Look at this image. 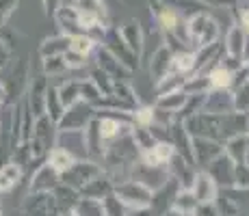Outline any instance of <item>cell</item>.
I'll return each mask as SVG.
<instances>
[{
	"instance_id": "cell-1",
	"label": "cell",
	"mask_w": 249,
	"mask_h": 216,
	"mask_svg": "<svg viewBox=\"0 0 249 216\" xmlns=\"http://www.w3.org/2000/svg\"><path fill=\"white\" fill-rule=\"evenodd\" d=\"M186 35H189V39L193 41L195 46L206 48L217 41L219 26L210 16L199 11V13H193V16L186 17Z\"/></svg>"
},
{
	"instance_id": "cell-2",
	"label": "cell",
	"mask_w": 249,
	"mask_h": 216,
	"mask_svg": "<svg viewBox=\"0 0 249 216\" xmlns=\"http://www.w3.org/2000/svg\"><path fill=\"white\" fill-rule=\"evenodd\" d=\"M115 197H117L122 203L130 205V208L143 210L154 201V193L152 188H147L145 184H141L139 180H130V182H122L115 188Z\"/></svg>"
},
{
	"instance_id": "cell-3",
	"label": "cell",
	"mask_w": 249,
	"mask_h": 216,
	"mask_svg": "<svg viewBox=\"0 0 249 216\" xmlns=\"http://www.w3.org/2000/svg\"><path fill=\"white\" fill-rule=\"evenodd\" d=\"M93 119V110L89 108V102L80 100V102L71 104L68 113H63L59 126V132H80V130L87 128V123Z\"/></svg>"
},
{
	"instance_id": "cell-4",
	"label": "cell",
	"mask_w": 249,
	"mask_h": 216,
	"mask_svg": "<svg viewBox=\"0 0 249 216\" xmlns=\"http://www.w3.org/2000/svg\"><path fill=\"white\" fill-rule=\"evenodd\" d=\"M100 173H102V169H100L95 162H74L63 175H65V184L68 186H71V188H76V190L78 188L83 190Z\"/></svg>"
},
{
	"instance_id": "cell-5",
	"label": "cell",
	"mask_w": 249,
	"mask_h": 216,
	"mask_svg": "<svg viewBox=\"0 0 249 216\" xmlns=\"http://www.w3.org/2000/svg\"><path fill=\"white\" fill-rule=\"evenodd\" d=\"M104 41H107V50L111 52V54L124 67H126V69H135V67H137V61H135L137 54L130 50V48H128V43L124 41L122 33L115 31V28H111V31L104 35Z\"/></svg>"
},
{
	"instance_id": "cell-6",
	"label": "cell",
	"mask_w": 249,
	"mask_h": 216,
	"mask_svg": "<svg viewBox=\"0 0 249 216\" xmlns=\"http://www.w3.org/2000/svg\"><path fill=\"white\" fill-rule=\"evenodd\" d=\"M52 119L50 117H44L41 115L37 119V126L33 130V158L41 156L44 151H50V145H52Z\"/></svg>"
},
{
	"instance_id": "cell-7",
	"label": "cell",
	"mask_w": 249,
	"mask_h": 216,
	"mask_svg": "<svg viewBox=\"0 0 249 216\" xmlns=\"http://www.w3.org/2000/svg\"><path fill=\"white\" fill-rule=\"evenodd\" d=\"M24 208L31 216H59L56 197H52L50 193H35V197H31Z\"/></svg>"
},
{
	"instance_id": "cell-8",
	"label": "cell",
	"mask_w": 249,
	"mask_h": 216,
	"mask_svg": "<svg viewBox=\"0 0 249 216\" xmlns=\"http://www.w3.org/2000/svg\"><path fill=\"white\" fill-rule=\"evenodd\" d=\"M234 110V95L223 93V89H217L214 93H208V100L204 95L202 113H213V115H226Z\"/></svg>"
},
{
	"instance_id": "cell-9",
	"label": "cell",
	"mask_w": 249,
	"mask_h": 216,
	"mask_svg": "<svg viewBox=\"0 0 249 216\" xmlns=\"http://www.w3.org/2000/svg\"><path fill=\"white\" fill-rule=\"evenodd\" d=\"M193 158L197 165H210L213 160H217L219 156L223 153V147L213 143L210 138H204V136H197L193 141Z\"/></svg>"
},
{
	"instance_id": "cell-10",
	"label": "cell",
	"mask_w": 249,
	"mask_h": 216,
	"mask_svg": "<svg viewBox=\"0 0 249 216\" xmlns=\"http://www.w3.org/2000/svg\"><path fill=\"white\" fill-rule=\"evenodd\" d=\"M191 193L199 203H210V201L217 199V184L208 173H197L193 184H191Z\"/></svg>"
},
{
	"instance_id": "cell-11",
	"label": "cell",
	"mask_w": 249,
	"mask_h": 216,
	"mask_svg": "<svg viewBox=\"0 0 249 216\" xmlns=\"http://www.w3.org/2000/svg\"><path fill=\"white\" fill-rule=\"evenodd\" d=\"M174 153H176L174 143H156V145L152 147V150L141 151L139 156H141L143 165H150V166H165L167 162H171Z\"/></svg>"
},
{
	"instance_id": "cell-12",
	"label": "cell",
	"mask_w": 249,
	"mask_h": 216,
	"mask_svg": "<svg viewBox=\"0 0 249 216\" xmlns=\"http://www.w3.org/2000/svg\"><path fill=\"white\" fill-rule=\"evenodd\" d=\"M130 123L126 121H119L115 117H102L98 119V132H100V138L104 141H113V138H119V136H128L130 134Z\"/></svg>"
},
{
	"instance_id": "cell-13",
	"label": "cell",
	"mask_w": 249,
	"mask_h": 216,
	"mask_svg": "<svg viewBox=\"0 0 249 216\" xmlns=\"http://www.w3.org/2000/svg\"><path fill=\"white\" fill-rule=\"evenodd\" d=\"M56 182H59V173L52 169L50 165H44L39 171L35 173L31 184V193H50L52 188H56Z\"/></svg>"
},
{
	"instance_id": "cell-14",
	"label": "cell",
	"mask_w": 249,
	"mask_h": 216,
	"mask_svg": "<svg viewBox=\"0 0 249 216\" xmlns=\"http://www.w3.org/2000/svg\"><path fill=\"white\" fill-rule=\"evenodd\" d=\"M22 180V166L16 160L0 166V193H9Z\"/></svg>"
},
{
	"instance_id": "cell-15",
	"label": "cell",
	"mask_w": 249,
	"mask_h": 216,
	"mask_svg": "<svg viewBox=\"0 0 249 216\" xmlns=\"http://www.w3.org/2000/svg\"><path fill=\"white\" fill-rule=\"evenodd\" d=\"M76 162V158H74V153L68 151V150H61V147H54V150H50L48 151V165L52 166L56 173H65L70 169L71 165Z\"/></svg>"
},
{
	"instance_id": "cell-16",
	"label": "cell",
	"mask_w": 249,
	"mask_h": 216,
	"mask_svg": "<svg viewBox=\"0 0 249 216\" xmlns=\"http://www.w3.org/2000/svg\"><path fill=\"white\" fill-rule=\"evenodd\" d=\"M71 214L74 216H107V210H104V201L87 197V199L76 201Z\"/></svg>"
},
{
	"instance_id": "cell-17",
	"label": "cell",
	"mask_w": 249,
	"mask_h": 216,
	"mask_svg": "<svg viewBox=\"0 0 249 216\" xmlns=\"http://www.w3.org/2000/svg\"><path fill=\"white\" fill-rule=\"evenodd\" d=\"M169 65H171L169 48H167V46H160L159 50L154 52V56H152V76L156 78V83H159L160 78H165V76L169 74Z\"/></svg>"
},
{
	"instance_id": "cell-18",
	"label": "cell",
	"mask_w": 249,
	"mask_h": 216,
	"mask_svg": "<svg viewBox=\"0 0 249 216\" xmlns=\"http://www.w3.org/2000/svg\"><path fill=\"white\" fill-rule=\"evenodd\" d=\"M243 46H245V33H243V26H232L228 33L226 39V52L232 59H243Z\"/></svg>"
},
{
	"instance_id": "cell-19",
	"label": "cell",
	"mask_w": 249,
	"mask_h": 216,
	"mask_svg": "<svg viewBox=\"0 0 249 216\" xmlns=\"http://www.w3.org/2000/svg\"><path fill=\"white\" fill-rule=\"evenodd\" d=\"M122 37H124V41L128 43V48H130L137 56L141 54V50H143V35H141V28H139L137 20L126 22V26L122 28Z\"/></svg>"
},
{
	"instance_id": "cell-20",
	"label": "cell",
	"mask_w": 249,
	"mask_h": 216,
	"mask_svg": "<svg viewBox=\"0 0 249 216\" xmlns=\"http://www.w3.org/2000/svg\"><path fill=\"white\" fill-rule=\"evenodd\" d=\"M197 59H195L193 52H178V54L171 56V65H169V74H189L195 69Z\"/></svg>"
},
{
	"instance_id": "cell-21",
	"label": "cell",
	"mask_w": 249,
	"mask_h": 216,
	"mask_svg": "<svg viewBox=\"0 0 249 216\" xmlns=\"http://www.w3.org/2000/svg\"><path fill=\"white\" fill-rule=\"evenodd\" d=\"M199 205V201L193 197V193H189V190H182V193L174 199V203H171V210H174L178 216H191L195 212V208Z\"/></svg>"
},
{
	"instance_id": "cell-22",
	"label": "cell",
	"mask_w": 249,
	"mask_h": 216,
	"mask_svg": "<svg viewBox=\"0 0 249 216\" xmlns=\"http://www.w3.org/2000/svg\"><path fill=\"white\" fill-rule=\"evenodd\" d=\"M70 48V35H61V37H54V39H46L41 43L39 52L44 59L48 56H59V54H65Z\"/></svg>"
},
{
	"instance_id": "cell-23",
	"label": "cell",
	"mask_w": 249,
	"mask_h": 216,
	"mask_svg": "<svg viewBox=\"0 0 249 216\" xmlns=\"http://www.w3.org/2000/svg\"><path fill=\"white\" fill-rule=\"evenodd\" d=\"M208 83H210V86H214V89H228V86H232V83H234V71L223 65L214 67L208 74Z\"/></svg>"
},
{
	"instance_id": "cell-24",
	"label": "cell",
	"mask_w": 249,
	"mask_h": 216,
	"mask_svg": "<svg viewBox=\"0 0 249 216\" xmlns=\"http://www.w3.org/2000/svg\"><path fill=\"white\" fill-rule=\"evenodd\" d=\"M95 48V41L91 39L89 35H85V33H78V35H70V52H74V54H80V56H87L91 50Z\"/></svg>"
},
{
	"instance_id": "cell-25",
	"label": "cell",
	"mask_w": 249,
	"mask_h": 216,
	"mask_svg": "<svg viewBox=\"0 0 249 216\" xmlns=\"http://www.w3.org/2000/svg\"><path fill=\"white\" fill-rule=\"evenodd\" d=\"M46 106L48 110H50V115L48 117L52 119V123H59L61 121V117H63V113H65V106L61 104V100H59V91H54V89H46Z\"/></svg>"
},
{
	"instance_id": "cell-26",
	"label": "cell",
	"mask_w": 249,
	"mask_h": 216,
	"mask_svg": "<svg viewBox=\"0 0 249 216\" xmlns=\"http://www.w3.org/2000/svg\"><path fill=\"white\" fill-rule=\"evenodd\" d=\"M186 100H189V95H184L182 91H174V93L160 95V100H159V108L169 110V113H176V110H182V106L186 104Z\"/></svg>"
},
{
	"instance_id": "cell-27",
	"label": "cell",
	"mask_w": 249,
	"mask_h": 216,
	"mask_svg": "<svg viewBox=\"0 0 249 216\" xmlns=\"http://www.w3.org/2000/svg\"><path fill=\"white\" fill-rule=\"evenodd\" d=\"M44 69H46V74H50V76H59V74H63V71H68V65H65V61H63V54L48 56V59L44 61Z\"/></svg>"
},
{
	"instance_id": "cell-28",
	"label": "cell",
	"mask_w": 249,
	"mask_h": 216,
	"mask_svg": "<svg viewBox=\"0 0 249 216\" xmlns=\"http://www.w3.org/2000/svg\"><path fill=\"white\" fill-rule=\"evenodd\" d=\"M234 110L238 113H249V83L238 86L234 93Z\"/></svg>"
},
{
	"instance_id": "cell-29",
	"label": "cell",
	"mask_w": 249,
	"mask_h": 216,
	"mask_svg": "<svg viewBox=\"0 0 249 216\" xmlns=\"http://www.w3.org/2000/svg\"><path fill=\"white\" fill-rule=\"evenodd\" d=\"M16 7H18V0H0V26H4V22L11 17Z\"/></svg>"
},
{
	"instance_id": "cell-30",
	"label": "cell",
	"mask_w": 249,
	"mask_h": 216,
	"mask_svg": "<svg viewBox=\"0 0 249 216\" xmlns=\"http://www.w3.org/2000/svg\"><path fill=\"white\" fill-rule=\"evenodd\" d=\"M204 4H210V7H236L241 0H202Z\"/></svg>"
},
{
	"instance_id": "cell-31",
	"label": "cell",
	"mask_w": 249,
	"mask_h": 216,
	"mask_svg": "<svg viewBox=\"0 0 249 216\" xmlns=\"http://www.w3.org/2000/svg\"><path fill=\"white\" fill-rule=\"evenodd\" d=\"M59 2L61 0H44V7H46L48 16H54V13L59 11Z\"/></svg>"
},
{
	"instance_id": "cell-32",
	"label": "cell",
	"mask_w": 249,
	"mask_h": 216,
	"mask_svg": "<svg viewBox=\"0 0 249 216\" xmlns=\"http://www.w3.org/2000/svg\"><path fill=\"white\" fill-rule=\"evenodd\" d=\"M7 61H9V46L0 39V67L7 65Z\"/></svg>"
},
{
	"instance_id": "cell-33",
	"label": "cell",
	"mask_w": 249,
	"mask_h": 216,
	"mask_svg": "<svg viewBox=\"0 0 249 216\" xmlns=\"http://www.w3.org/2000/svg\"><path fill=\"white\" fill-rule=\"evenodd\" d=\"M241 22H243V28L249 33V7L247 9H243V13H241Z\"/></svg>"
},
{
	"instance_id": "cell-34",
	"label": "cell",
	"mask_w": 249,
	"mask_h": 216,
	"mask_svg": "<svg viewBox=\"0 0 249 216\" xmlns=\"http://www.w3.org/2000/svg\"><path fill=\"white\" fill-rule=\"evenodd\" d=\"M4 95H7V91H4V86L0 84V102H2V100H4Z\"/></svg>"
}]
</instances>
